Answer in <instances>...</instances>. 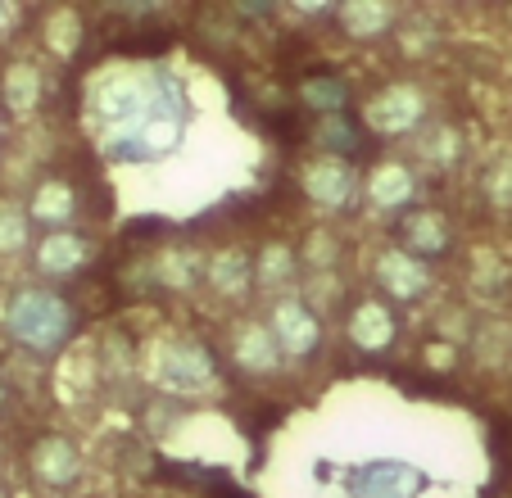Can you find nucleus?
Returning <instances> with one entry per match:
<instances>
[{
    "instance_id": "a211bd4d",
    "label": "nucleus",
    "mask_w": 512,
    "mask_h": 498,
    "mask_svg": "<svg viewBox=\"0 0 512 498\" xmlns=\"http://www.w3.org/2000/svg\"><path fill=\"white\" fill-rule=\"evenodd\" d=\"M28 245V213L19 204H0V254H19Z\"/></svg>"
},
{
    "instance_id": "1a4fd4ad",
    "label": "nucleus",
    "mask_w": 512,
    "mask_h": 498,
    "mask_svg": "<svg viewBox=\"0 0 512 498\" xmlns=\"http://www.w3.org/2000/svg\"><path fill=\"white\" fill-rule=\"evenodd\" d=\"M87 263V240H78L73 231H55L37 245V268L46 277H68V272H78Z\"/></svg>"
},
{
    "instance_id": "cd10ccee",
    "label": "nucleus",
    "mask_w": 512,
    "mask_h": 498,
    "mask_svg": "<svg viewBox=\"0 0 512 498\" xmlns=\"http://www.w3.org/2000/svg\"><path fill=\"white\" fill-rule=\"evenodd\" d=\"M0 498H5V489H0Z\"/></svg>"
},
{
    "instance_id": "423d86ee",
    "label": "nucleus",
    "mask_w": 512,
    "mask_h": 498,
    "mask_svg": "<svg viewBox=\"0 0 512 498\" xmlns=\"http://www.w3.org/2000/svg\"><path fill=\"white\" fill-rule=\"evenodd\" d=\"M354 173H349L340 159H318L304 168V191L313 195L318 204H327V209H345L349 200H354Z\"/></svg>"
},
{
    "instance_id": "bb28decb",
    "label": "nucleus",
    "mask_w": 512,
    "mask_h": 498,
    "mask_svg": "<svg viewBox=\"0 0 512 498\" xmlns=\"http://www.w3.org/2000/svg\"><path fill=\"white\" fill-rule=\"evenodd\" d=\"M0 403H5V390H0Z\"/></svg>"
},
{
    "instance_id": "9b49d317",
    "label": "nucleus",
    "mask_w": 512,
    "mask_h": 498,
    "mask_svg": "<svg viewBox=\"0 0 512 498\" xmlns=\"http://www.w3.org/2000/svg\"><path fill=\"white\" fill-rule=\"evenodd\" d=\"M404 249L417 259H431V254H445L449 249V227L440 213H413L404 222Z\"/></svg>"
},
{
    "instance_id": "aec40b11",
    "label": "nucleus",
    "mask_w": 512,
    "mask_h": 498,
    "mask_svg": "<svg viewBox=\"0 0 512 498\" xmlns=\"http://www.w3.org/2000/svg\"><path fill=\"white\" fill-rule=\"evenodd\" d=\"M422 154H426L431 163H440V168H449V163L463 154V145H458V132H454V127H435V132L426 136Z\"/></svg>"
},
{
    "instance_id": "4468645a",
    "label": "nucleus",
    "mask_w": 512,
    "mask_h": 498,
    "mask_svg": "<svg viewBox=\"0 0 512 498\" xmlns=\"http://www.w3.org/2000/svg\"><path fill=\"white\" fill-rule=\"evenodd\" d=\"M41 100V73L32 64H14L10 73H5V105L14 109V114H32Z\"/></svg>"
},
{
    "instance_id": "9d476101",
    "label": "nucleus",
    "mask_w": 512,
    "mask_h": 498,
    "mask_svg": "<svg viewBox=\"0 0 512 498\" xmlns=\"http://www.w3.org/2000/svg\"><path fill=\"white\" fill-rule=\"evenodd\" d=\"M209 281L218 295L241 299L245 290L254 286V263L245 259L241 249H223V254H213V263H209Z\"/></svg>"
},
{
    "instance_id": "7ed1b4c3",
    "label": "nucleus",
    "mask_w": 512,
    "mask_h": 498,
    "mask_svg": "<svg viewBox=\"0 0 512 498\" xmlns=\"http://www.w3.org/2000/svg\"><path fill=\"white\" fill-rule=\"evenodd\" d=\"M272 336H277L281 354L290 358H304L318 349L322 331H318V313H313L304 299H281L277 308H272Z\"/></svg>"
},
{
    "instance_id": "b1692460",
    "label": "nucleus",
    "mask_w": 512,
    "mask_h": 498,
    "mask_svg": "<svg viewBox=\"0 0 512 498\" xmlns=\"http://www.w3.org/2000/svg\"><path fill=\"white\" fill-rule=\"evenodd\" d=\"M336 249H340L336 236H327V231H313V236H309V263L318 272H327L331 263H336Z\"/></svg>"
},
{
    "instance_id": "6e6552de",
    "label": "nucleus",
    "mask_w": 512,
    "mask_h": 498,
    "mask_svg": "<svg viewBox=\"0 0 512 498\" xmlns=\"http://www.w3.org/2000/svg\"><path fill=\"white\" fill-rule=\"evenodd\" d=\"M236 363H241L245 372H259V376L277 372V363H281V345H277V336H272V326H254V322H245L241 331H236Z\"/></svg>"
},
{
    "instance_id": "39448f33",
    "label": "nucleus",
    "mask_w": 512,
    "mask_h": 498,
    "mask_svg": "<svg viewBox=\"0 0 512 498\" xmlns=\"http://www.w3.org/2000/svg\"><path fill=\"white\" fill-rule=\"evenodd\" d=\"M32 471H37L41 485L64 489V485L78 480L82 458H78V449H73V440H64V435H46V440L32 449Z\"/></svg>"
},
{
    "instance_id": "f8f14e48",
    "label": "nucleus",
    "mask_w": 512,
    "mask_h": 498,
    "mask_svg": "<svg viewBox=\"0 0 512 498\" xmlns=\"http://www.w3.org/2000/svg\"><path fill=\"white\" fill-rule=\"evenodd\" d=\"M368 200L377 209H399V204L413 200V173L399 168V163H381L377 173L368 177Z\"/></svg>"
},
{
    "instance_id": "ddd939ff",
    "label": "nucleus",
    "mask_w": 512,
    "mask_h": 498,
    "mask_svg": "<svg viewBox=\"0 0 512 498\" xmlns=\"http://www.w3.org/2000/svg\"><path fill=\"white\" fill-rule=\"evenodd\" d=\"M73 209H78V200H73V186H64V182H46L37 195H32V218L50 222V227L73 222Z\"/></svg>"
},
{
    "instance_id": "f3484780",
    "label": "nucleus",
    "mask_w": 512,
    "mask_h": 498,
    "mask_svg": "<svg viewBox=\"0 0 512 498\" xmlns=\"http://www.w3.org/2000/svg\"><path fill=\"white\" fill-rule=\"evenodd\" d=\"M340 19H345V28L354 37H372V32L395 23V10L390 5H349V10H340Z\"/></svg>"
},
{
    "instance_id": "2eb2a0df",
    "label": "nucleus",
    "mask_w": 512,
    "mask_h": 498,
    "mask_svg": "<svg viewBox=\"0 0 512 498\" xmlns=\"http://www.w3.org/2000/svg\"><path fill=\"white\" fill-rule=\"evenodd\" d=\"M290 277H295V249L290 245L263 249L259 263H254V281H259L263 290H281V286H290Z\"/></svg>"
},
{
    "instance_id": "f257e3e1",
    "label": "nucleus",
    "mask_w": 512,
    "mask_h": 498,
    "mask_svg": "<svg viewBox=\"0 0 512 498\" xmlns=\"http://www.w3.org/2000/svg\"><path fill=\"white\" fill-rule=\"evenodd\" d=\"M10 331L28 349H55L68 336V308L50 290H23L10 304Z\"/></svg>"
},
{
    "instance_id": "412c9836",
    "label": "nucleus",
    "mask_w": 512,
    "mask_h": 498,
    "mask_svg": "<svg viewBox=\"0 0 512 498\" xmlns=\"http://www.w3.org/2000/svg\"><path fill=\"white\" fill-rule=\"evenodd\" d=\"M304 304H309L313 313H318V308H336L340 304V277H336V272H313Z\"/></svg>"
},
{
    "instance_id": "f03ea898",
    "label": "nucleus",
    "mask_w": 512,
    "mask_h": 498,
    "mask_svg": "<svg viewBox=\"0 0 512 498\" xmlns=\"http://www.w3.org/2000/svg\"><path fill=\"white\" fill-rule=\"evenodd\" d=\"M155 376L168 385V390H182V394H191V390H204V385L213 381V363H209V354H204L200 345H191V340H182V345H164L155 354Z\"/></svg>"
},
{
    "instance_id": "393cba45",
    "label": "nucleus",
    "mask_w": 512,
    "mask_h": 498,
    "mask_svg": "<svg viewBox=\"0 0 512 498\" xmlns=\"http://www.w3.org/2000/svg\"><path fill=\"white\" fill-rule=\"evenodd\" d=\"M485 191H490L494 209H508L512 204V163H499L490 173V182H485Z\"/></svg>"
},
{
    "instance_id": "0eeeda50",
    "label": "nucleus",
    "mask_w": 512,
    "mask_h": 498,
    "mask_svg": "<svg viewBox=\"0 0 512 498\" xmlns=\"http://www.w3.org/2000/svg\"><path fill=\"white\" fill-rule=\"evenodd\" d=\"M422 114L426 105L413 87H390L386 96H377L368 105V123L381 127V132H408V127L422 123Z\"/></svg>"
},
{
    "instance_id": "20e7f679",
    "label": "nucleus",
    "mask_w": 512,
    "mask_h": 498,
    "mask_svg": "<svg viewBox=\"0 0 512 498\" xmlns=\"http://www.w3.org/2000/svg\"><path fill=\"white\" fill-rule=\"evenodd\" d=\"M377 281L395 299H422L426 290H431V272H426V263L417 259V254H408V249H386V254H381Z\"/></svg>"
},
{
    "instance_id": "a878e982",
    "label": "nucleus",
    "mask_w": 512,
    "mask_h": 498,
    "mask_svg": "<svg viewBox=\"0 0 512 498\" xmlns=\"http://www.w3.org/2000/svg\"><path fill=\"white\" fill-rule=\"evenodd\" d=\"M14 19H19V14H14L10 5H0V37H5V32L14 28Z\"/></svg>"
},
{
    "instance_id": "5701e85b",
    "label": "nucleus",
    "mask_w": 512,
    "mask_h": 498,
    "mask_svg": "<svg viewBox=\"0 0 512 498\" xmlns=\"http://www.w3.org/2000/svg\"><path fill=\"white\" fill-rule=\"evenodd\" d=\"M304 100H309L313 109H340V100H345V87H340V82H309V87H304Z\"/></svg>"
},
{
    "instance_id": "6ab92c4d",
    "label": "nucleus",
    "mask_w": 512,
    "mask_h": 498,
    "mask_svg": "<svg viewBox=\"0 0 512 498\" xmlns=\"http://www.w3.org/2000/svg\"><path fill=\"white\" fill-rule=\"evenodd\" d=\"M195 277H200V268H195V259L186 254V249H182V254L173 249V254H164V259H159V281H164V286L186 290Z\"/></svg>"
},
{
    "instance_id": "dca6fc26",
    "label": "nucleus",
    "mask_w": 512,
    "mask_h": 498,
    "mask_svg": "<svg viewBox=\"0 0 512 498\" xmlns=\"http://www.w3.org/2000/svg\"><path fill=\"white\" fill-rule=\"evenodd\" d=\"M390 336H395V326H390V313L381 304H363L354 313V340L363 349H381L390 345Z\"/></svg>"
},
{
    "instance_id": "4be33fe9",
    "label": "nucleus",
    "mask_w": 512,
    "mask_h": 498,
    "mask_svg": "<svg viewBox=\"0 0 512 498\" xmlns=\"http://www.w3.org/2000/svg\"><path fill=\"white\" fill-rule=\"evenodd\" d=\"M50 46H55L59 55H68V50L78 46V19L68 10H59L55 19H50Z\"/></svg>"
}]
</instances>
